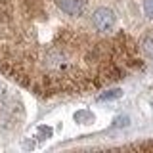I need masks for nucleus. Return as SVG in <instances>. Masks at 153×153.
<instances>
[{"label": "nucleus", "instance_id": "f03ea898", "mask_svg": "<svg viewBox=\"0 0 153 153\" xmlns=\"http://www.w3.org/2000/svg\"><path fill=\"white\" fill-rule=\"evenodd\" d=\"M56 4L67 17L80 19L86 12V0H56Z\"/></svg>", "mask_w": 153, "mask_h": 153}, {"label": "nucleus", "instance_id": "f257e3e1", "mask_svg": "<svg viewBox=\"0 0 153 153\" xmlns=\"http://www.w3.org/2000/svg\"><path fill=\"white\" fill-rule=\"evenodd\" d=\"M90 21L96 31L103 33V35H109V33L115 31V25H117V16L113 13V10H109L107 6H100L96 8L90 16Z\"/></svg>", "mask_w": 153, "mask_h": 153}, {"label": "nucleus", "instance_id": "7ed1b4c3", "mask_svg": "<svg viewBox=\"0 0 153 153\" xmlns=\"http://www.w3.org/2000/svg\"><path fill=\"white\" fill-rule=\"evenodd\" d=\"M123 96V90H119V88H115V90H109V92H103V94H100V102H107V100H115V98H121Z\"/></svg>", "mask_w": 153, "mask_h": 153}, {"label": "nucleus", "instance_id": "39448f33", "mask_svg": "<svg viewBox=\"0 0 153 153\" xmlns=\"http://www.w3.org/2000/svg\"><path fill=\"white\" fill-rule=\"evenodd\" d=\"M38 134H40V136H46V138H50V136H52V128L40 126V128H38Z\"/></svg>", "mask_w": 153, "mask_h": 153}, {"label": "nucleus", "instance_id": "20e7f679", "mask_svg": "<svg viewBox=\"0 0 153 153\" xmlns=\"http://www.w3.org/2000/svg\"><path fill=\"white\" fill-rule=\"evenodd\" d=\"M143 13L153 19V0H143Z\"/></svg>", "mask_w": 153, "mask_h": 153}]
</instances>
